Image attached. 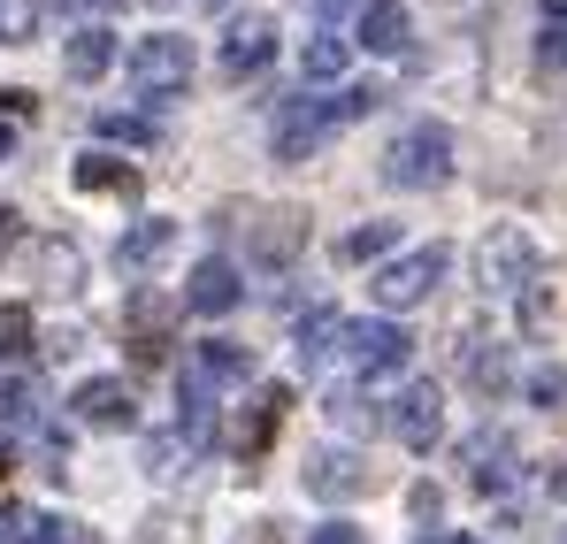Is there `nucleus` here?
Returning <instances> with one entry per match:
<instances>
[{"label":"nucleus","mask_w":567,"mask_h":544,"mask_svg":"<svg viewBox=\"0 0 567 544\" xmlns=\"http://www.w3.org/2000/svg\"><path fill=\"white\" fill-rule=\"evenodd\" d=\"M453 177V131L445 123H406L391 146H383V184L399 192H437Z\"/></svg>","instance_id":"1"},{"label":"nucleus","mask_w":567,"mask_h":544,"mask_svg":"<svg viewBox=\"0 0 567 544\" xmlns=\"http://www.w3.org/2000/svg\"><path fill=\"white\" fill-rule=\"evenodd\" d=\"M123 78H131V92H146V100L185 92L192 85V39H185V31H146V39H131Z\"/></svg>","instance_id":"2"},{"label":"nucleus","mask_w":567,"mask_h":544,"mask_svg":"<svg viewBox=\"0 0 567 544\" xmlns=\"http://www.w3.org/2000/svg\"><path fill=\"white\" fill-rule=\"evenodd\" d=\"M445 269H453V254H445V246H414V254H391L369 291H377V307L399 315V307H422V299L445 284Z\"/></svg>","instance_id":"3"},{"label":"nucleus","mask_w":567,"mask_h":544,"mask_svg":"<svg viewBox=\"0 0 567 544\" xmlns=\"http://www.w3.org/2000/svg\"><path fill=\"white\" fill-rule=\"evenodd\" d=\"M346 115H338V92L330 100H315V92H299V100H284L277 107V131H269V146H277V162H307L330 131H338Z\"/></svg>","instance_id":"4"},{"label":"nucleus","mask_w":567,"mask_h":544,"mask_svg":"<svg viewBox=\"0 0 567 544\" xmlns=\"http://www.w3.org/2000/svg\"><path fill=\"white\" fill-rule=\"evenodd\" d=\"M307 246V207H246V261L254 269H291Z\"/></svg>","instance_id":"5"},{"label":"nucleus","mask_w":567,"mask_h":544,"mask_svg":"<svg viewBox=\"0 0 567 544\" xmlns=\"http://www.w3.org/2000/svg\"><path fill=\"white\" fill-rule=\"evenodd\" d=\"M169 330H177V299L169 291H131L123 299V346H131L138 368L169 361Z\"/></svg>","instance_id":"6"},{"label":"nucleus","mask_w":567,"mask_h":544,"mask_svg":"<svg viewBox=\"0 0 567 544\" xmlns=\"http://www.w3.org/2000/svg\"><path fill=\"white\" fill-rule=\"evenodd\" d=\"M338 353L361 368L369 383H383V376H399V368L414 361V338H406L399 322H346V346H338Z\"/></svg>","instance_id":"7"},{"label":"nucleus","mask_w":567,"mask_h":544,"mask_svg":"<svg viewBox=\"0 0 567 544\" xmlns=\"http://www.w3.org/2000/svg\"><path fill=\"white\" fill-rule=\"evenodd\" d=\"M269 54H277V23L269 16H230L223 23V47H215V70L230 85H246L254 70H269Z\"/></svg>","instance_id":"8"},{"label":"nucleus","mask_w":567,"mask_h":544,"mask_svg":"<svg viewBox=\"0 0 567 544\" xmlns=\"http://www.w3.org/2000/svg\"><path fill=\"white\" fill-rule=\"evenodd\" d=\"M246 376H254V346H238V338H199L177 383H185V391H215V399H223V391H230V383H246Z\"/></svg>","instance_id":"9"},{"label":"nucleus","mask_w":567,"mask_h":544,"mask_svg":"<svg viewBox=\"0 0 567 544\" xmlns=\"http://www.w3.org/2000/svg\"><path fill=\"white\" fill-rule=\"evenodd\" d=\"M475 269H483L491 291H529V284H537V238L506 223V230L483 238V261H475Z\"/></svg>","instance_id":"10"},{"label":"nucleus","mask_w":567,"mask_h":544,"mask_svg":"<svg viewBox=\"0 0 567 544\" xmlns=\"http://www.w3.org/2000/svg\"><path fill=\"white\" fill-rule=\"evenodd\" d=\"M391 430H399L406 453H430V445L445 438V391H437V383H406L399 407H391Z\"/></svg>","instance_id":"11"},{"label":"nucleus","mask_w":567,"mask_h":544,"mask_svg":"<svg viewBox=\"0 0 567 544\" xmlns=\"http://www.w3.org/2000/svg\"><path fill=\"white\" fill-rule=\"evenodd\" d=\"M70 414H78L85 430H131V422H138V399H131L123 376H85V383L70 391Z\"/></svg>","instance_id":"12"},{"label":"nucleus","mask_w":567,"mask_h":544,"mask_svg":"<svg viewBox=\"0 0 567 544\" xmlns=\"http://www.w3.org/2000/svg\"><path fill=\"white\" fill-rule=\"evenodd\" d=\"M284 414H291V391H284V383H261V391L246 399V414H238V430H230V453H238V460H261L269 445H277Z\"/></svg>","instance_id":"13"},{"label":"nucleus","mask_w":567,"mask_h":544,"mask_svg":"<svg viewBox=\"0 0 567 544\" xmlns=\"http://www.w3.org/2000/svg\"><path fill=\"white\" fill-rule=\"evenodd\" d=\"M307 491H315V499H361V491H377V468L361 453L322 445V453H307Z\"/></svg>","instance_id":"14"},{"label":"nucleus","mask_w":567,"mask_h":544,"mask_svg":"<svg viewBox=\"0 0 567 544\" xmlns=\"http://www.w3.org/2000/svg\"><path fill=\"white\" fill-rule=\"evenodd\" d=\"M238 299H246V284H238V269H230L223 254L192 261V276H185V307L192 315H230Z\"/></svg>","instance_id":"15"},{"label":"nucleus","mask_w":567,"mask_h":544,"mask_svg":"<svg viewBox=\"0 0 567 544\" xmlns=\"http://www.w3.org/2000/svg\"><path fill=\"white\" fill-rule=\"evenodd\" d=\"M406 39H414V16H406V0H361L353 47H369V54H406Z\"/></svg>","instance_id":"16"},{"label":"nucleus","mask_w":567,"mask_h":544,"mask_svg":"<svg viewBox=\"0 0 567 544\" xmlns=\"http://www.w3.org/2000/svg\"><path fill=\"white\" fill-rule=\"evenodd\" d=\"M461 468H468L475 491H506L514 483V438L506 430H475L468 445H461Z\"/></svg>","instance_id":"17"},{"label":"nucleus","mask_w":567,"mask_h":544,"mask_svg":"<svg viewBox=\"0 0 567 544\" xmlns=\"http://www.w3.org/2000/svg\"><path fill=\"white\" fill-rule=\"evenodd\" d=\"M169 246H177V223H169V215H146V223H131V230L115 238V269H123V276H146Z\"/></svg>","instance_id":"18"},{"label":"nucleus","mask_w":567,"mask_h":544,"mask_svg":"<svg viewBox=\"0 0 567 544\" xmlns=\"http://www.w3.org/2000/svg\"><path fill=\"white\" fill-rule=\"evenodd\" d=\"M70 177H78V192H107V199H138V192H146V177H138L131 162H115L107 146L78 154V170H70Z\"/></svg>","instance_id":"19"},{"label":"nucleus","mask_w":567,"mask_h":544,"mask_svg":"<svg viewBox=\"0 0 567 544\" xmlns=\"http://www.w3.org/2000/svg\"><path fill=\"white\" fill-rule=\"evenodd\" d=\"M62 70L78 78V85H93L115 70V31L107 23H85V31H70V47H62Z\"/></svg>","instance_id":"20"},{"label":"nucleus","mask_w":567,"mask_h":544,"mask_svg":"<svg viewBox=\"0 0 567 544\" xmlns=\"http://www.w3.org/2000/svg\"><path fill=\"white\" fill-rule=\"evenodd\" d=\"M461 368H468L475 391H491V399L514 383V368H506V353H498V338H483V330H468V338H461Z\"/></svg>","instance_id":"21"},{"label":"nucleus","mask_w":567,"mask_h":544,"mask_svg":"<svg viewBox=\"0 0 567 544\" xmlns=\"http://www.w3.org/2000/svg\"><path fill=\"white\" fill-rule=\"evenodd\" d=\"M291 338H299V361L315 368V361H330V353L346 346V315H338V307H307Z\"/></svg>","instance_id":"22"},{"label":"nucleus","mask_w":567,"mask_h":544,"mask_svg":"<svg viewBox=\"0 0 567 544\" xmlns=\"http://www.w3.org/2000/svg\"><path fill=\"white\" fill-rule=\"evenodd\" d=\"M346 62H353V39L315 31V39H307V54H299V78H307V85H330V78H346Z\"/></svg>","instance_id":"23"},{"label":"nucleus","mask_w":567,"mask_h":544,"mask_svg":"<svg viewBox=\"0 0 567 544\" xmlns=\"http://www.w3.org/2000/svg\"><path fill=\"white\" fill-rule=\"evenodd\" d=\"M0 522H8V544H70V522L39 506H0Z\"/></svg>","instance_id":"24"},{"label":"nucleus","mask_w":567,"mask_h":544,"mask_svg":"<svg viewBox=\"0 0 567 544\" xmlns=\"http://www.w3.org/2000/svg\"><path fill=\"white\" fill-rule=\"evenodd\" d=\"M31 346H39V322H31L23 299H8V307H0V361H23Z\"/></svg>","instance_id":"25"},{"label":"nucleus","mask_w":567,"mask_h":544,"mask_svg":"<svg viewBox=\"0 0 567 544\" xmlns=\"http://www.w3.org/2000/svg\"><path fill=\"white\" fill-rule=\"evenodd\" d=\"M391 238H399V223H361V230H346V238H338V261H383V254H391Z\"/></svg>","instance_id":"26"},{"label":"nucleus","mask_w":567,"mask_h":544,"mask_svg":"<svg viewBox=\"0 0 567 544\" xmlns=\"http://www.w3.org/2000/svg\"><path fill=\"white\" fill-rule=\"evenodd\" d=\"M0 422H39V383L31 376H0Z\"/></svg>","instance_id":"27"},{"label":"nucleus","mask_w":567,"mask_h":544,"mask_svg":"<svg viewBox=\"0 0 567 544\" xmlns=\"http://www.w3.org/2000/svg\"><path fill=\"white\" fill-rule=\"evenodd\" d=\"M93 131H100V138H115V146H154V123H146V115H123V107H100Z\"/></svg>","instance_id":"28"},{"label":"nucleus","mask_w":567,"mask_h":544,"mask_svg":"<svg viewBox=\"0 0 567 544\" xmlns=\"http://www.w3.org/2000/svg\"><path fill=\"white\" fill-rule=\"evenodd\" d=\"M39 39V0H0V47H31Z\"/></svg>","instance_id":"29"},{"label":"nucleus","mask_w":567,"mask_h":544,"mask_svg":"<svg viewBox=\"0 0 567 544\" xmlns=\"http://www.w3.org/2000/svg\"><path fill=\"white\" fill-rule=\"evenodd\" d=\"M529 399H537V407H560L567 376H560V368H529Z\"/></svg>","instance_id":"30"},{"label":"nucleus","mask_w":567,"mask_h":544,"mask_svg":"<svg viewBox=\"0 0 567 544\" xmlns=\"http://www.w3.org/2000/svg\"><path fill=\"white\" fill-rule=\"evenodd\" d=\"M31 107H39V92H31V85H0V123H23Z\"/></svg>","instance_id":"31"},{"label":"nucleus","mask_w":567,"mask_h":544,"mask_svg":"<svg viewBox=\"0 0 567 544\" xmlns=\"http://www.w3.org/2000/svg\"><path fill=\"white\" fill-rule=\"evenodd\" d=\"M537 62H545V70H567V23H545V39H537Z\"/></svg>","instance_id":"32"},{"label":"nucleus","mask_w":567,"mask_h":544,"mask_svg":"<svg viewBox=\"0 0 567 544\" xmlns=\"http://www.w3.org/2000/svg\"><path fill=\"white\" fill-rule=\"evenodd\" d=\"M307 544H369V530H353V522H322V530H307Z\"/></svg>","instance_id":"33"},{"label":"nucleus","mask_w":567,"mask_h":544,"mask_svg":"<svg viewBox=\"0 0 567 544\" xmlns=\"http://www.w3.org/2000/svg\"><path fill=\"white\" fill-rule=\"evenodd\" d=\"M16 223H23V215H16V207H8V199H0V254H8V246H16Z\"/></svg>","instance_id":"34"},{"label":"nucleus","mask_w":567,"mask_h":544,"mask_svg":"<svg viewBox=\"0 0 567 544\" xmlns=\"http://www.w3.org/2000/svg\"><path fill=\"white\" fill-rule=\"evenodd\" d=\"M54 8H70V16H100V8H115V0H54Z\"/></svg>","instance_id":"35"},{"label":"nucleus","mask_w":567,"mask_h":544,"mask_svg":"<svg viewBox=\"0 0 567 544\" xmlns=\"http://www.w3.org/2000/svg\"><path fill=\"white\" fill-rule=\"evenodd\" d=\"M8 154H16V123H0V162H8Z\"/></svg>","instance_id":"36"},{"label":"nucleus","mask_w":567,"mask_h":544,"mask_svg":"<svg viewBox=\"0 0 567 544\" xmlns=\"http://www.w3.org/2000/svg\"><path fill=\"white\" fill-rule=\"evenodd\" d=\"M422 544H483V537H422Z\"/></svg>","instance_id":"37"},{"label":"nucleus","mask_w":567,"mask_h":544,"mask_svg":"<svg viewBox=\"0 0 567 544\" xmlns=\"http://www.w3.org/2000/svg\"><path fill=\"white\" fill-rule=\"evenodd\" d=\"M0 475H16V453H8V445H0Z\"/></svg>","instance_id":"38"},{"label":"nucleus","mask_w":567,"mask_h":544,"mask_svg":"<svg viewBox=\"0 0 567 544\" xmlns=\"http://www.w3.org/2000/svg\"><path fill=\"white\" fill-rule=\"evenodd\" d=\"M78 544H85V537H78Z\"/></svg>","instance_id":"39"}]
</instances>
